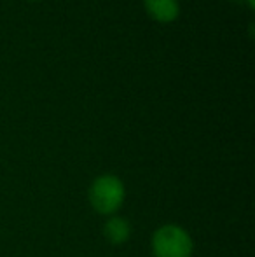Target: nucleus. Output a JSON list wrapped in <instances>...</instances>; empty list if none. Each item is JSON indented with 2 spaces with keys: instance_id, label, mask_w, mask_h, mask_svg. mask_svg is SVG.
I'll return each mask as SVG.
<instances>
[{
  "instance_id": "39448f33",
  "label": "nucleus",
  "mask_w": 255,
  "mask_h": 257,
  "mask_svg": "<svg viewBox=\"0 0 255 257\" xmlns=\"http://www.w3.org/2000/svg\"><path fill=\"white\" fill-rule=\"evenodd\" d=\"M246 2V6L250 7V9H253V4H255V0H245Z\"/></svg>"
},
{
  "instance_id": "7ed1b4c3",
  "label": "nucleus",
  "mask_w": 255,
  "mask_h": 257,
  "mask_svg": "<svg viewBox=\"0 0 255 257\" xmlns=\"http://www.w3.org/2000/svg\"><path fill=\"white\" fill-rule=\"evenodd\" d=\"M143 9L150 20L161 25L173 23L180 16L178 0H143Z\"/></svg>"
},
{
  "instance_id": "423d86ee",
  "label": "nucleus",
  "mask_w": 255,
  "mask_h": 257,
  "mask_svg": "<svg viewBox=\"0 0 255 257\" xmlns=\"http://www.w3.org/2000/svg\"><path fill=\"white\" fill-rule=\"evenodd\" d=\"M27 2H39V0H27Z\"/></svg>"
},
{
  "instance_id": "f257e3e1",
  "label": "nucleus",
  "mask_w": 255,
  "mask_h": 257,
  "mask_svg": "<svg viewBox=\"0 0 255 257\" xmlns=\"http://www.w3.org/2000/svg\"><path fill=\"white\" fill-rule=\"evenodd\" d=\"M88 201L98 215L110 217L119 213L126 201V186L114 173L98 175L88 189Z\"/></svg>"
},
{
  "instance_id": "20e7f679",
  "label": "nucleus",
  "mask_w": 255,
  "mask_h": 257,
  "mask_svg": "<svg viewBox=\"0 0 255 257\" xmlns=\"http://www.w3.org/2000/svg\"><path fill=\"white\" fill-rule=\"evenodd\" d=\"M133 227L131 222L123 215H110L107 217L105 224H103V236L114 247H119V245H124L126 241L131 238Z\"/></svg>"
},
{
  "instance_id": "f03ea898",
  "label": "nucleus",
  "mask_w": 255,
  "mask_h": 257,
  "mask_svg": "<svg viewBox=\"0 0 255 257\" xmlns=\"http://www.w3.org/2000/svg\"><path fill=\"white\" fill-rule=\"evenodd\" d=\"M150 254L152 257H192L194 240L180 224H163L150 236Z\"/></svg>"
}]
</instances>
